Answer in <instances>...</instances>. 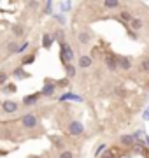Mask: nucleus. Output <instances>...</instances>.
<instances>
[{
	"label": "nucleus",
	"instance_id": "nucleus-25",
	"mask_svg": "<svg viewBox=\"0 0 149 158\" xmlns=\"http://www.w3.org/2000/svg\"><path fill=\"white\" fill-rule=\"evenodd\" d=\"M34 60H35V55H32V56L25 58V60H23V63H25V65H28V63H32V62H34Z\"/></svg>",
	"mask_w": 149,
	"mask_h": 158
},
{
	"label": "nucleus",
	"instance_id": "nucleus-30",
	"mask_svg": "<svg viewBox=\"0 0 149 158\" xmlns=\"http://www.w3.org/2000/svg\"><path fill=\"white\" fill-rule=\"evenodd\" d=\"M0 106H2V104H0Z\"/></svg>",
	"mask_w": 149,
	"mask_h": 158
},
{
	"label": "nucleus",
	"instance_id": "nucleus-11",
	"mask_svg": "<svg viewBox=\"0 0 149 158\" xmlns=\"http://www.w3.org/2000/svg\"><path fill=\"white\" fill-rule=\"evenodd\" d=\"M116 62H118V65H119L121 69H130V60H126V58H118V60H116Z\"/></svg>",
	"mask_w": 149,
	"mask_h": 158
},
{
	"label": "nucleus",
	"instance_id": "nucleus-23",
	"mask_svg": "<svg viewBox=\"0 0 149 158\" xmlns=\"http://www.w3.org/2000/svg\"><path fill=\"white\" fill-rule=\"evenodd\" d=\"M26 48H28V42H23V44H21V46H18L16 53H23V51L26 49Z\"/></svg>",
	"mask_w": 149,
	"mask_h": 158
},
{
	"label": "nucleus",
	"instance_id": "nucleus-27",
	"mask_svg": "<svg viewBox=\"0 0 149 158\" xmlns=\"http://www.w3.org/2000/svg\"><path fill=\"white\" fill-rule=\"evenodd\" d=\"M58 85H60V86H67V85H69V81H67V79H62Z\"/></svg>",
	"mask_w": 149,
	"mask_h": 158
},
{
	"label": "nucleus",
	"instance_id": "nucleus-1",
	"mask_svg": "<svg viewBox=\"0 0 149 158\" xmlns=\"http://www.w3.org/2000/svg\"><path fill=\"white\" fill-rule=\"evenodd\" d=\"M39 123V119L35 114H25L23 118H21V125H23L25 128H35Z\"/></svg>",
	"mask_w": 149,
	"mask_h": 158
},
{
	"label": "nucleus",
	"instance_id": "nucleus-24",
	"mask_svg": "<svg viewBox=\"0 0 149 158\" xmlns=\"http://www.w3.org/2000/svg\"><path fill=\"white\" fill-rule=\"evenodd\" d=\"M7 49L11 51V53H16V49H18V46H16V42H11V44L7 46Z\"/></svg>",
	"mask_w": 149,
	"mask_h": 158
},
{
	"label": "nucleus",
	"instance_id": "nucleus-14",
	"mask_svg": "<svg viewBox=\"0 0 149 158\" xmlns=\"http://www.w3.org/2000/svg\"><path fill=\"white\" fill-rule=\"evenodd\" d=\"M12 32H14V35L19 37V35L25 34V28H23V27H19V25H16V27H12Z\"/></svg>",
	"mask_w": 149,
	"mask_h": 158
},
{
	"label": "nucleus",
	"instance_id": "nucleus-8",
	"mask_svg": "<svg viewBox=\"0 0 149 158\" xmlns=\"http://www.w3.org/2000/svg\"><path fill=\"white\" fill-rule=\"evenodd\" d=\"M60 100H75V102H81L83 98H81V97H77V95H74V93H65V95L60 97Z\"/></svg>",
	"mask_w": 149,
	"mask_h": 158
},
{
	"label": "nucleus",
	"instance_id": "nucleus-20",
	"mask_svg": "<svg viewBox=\"0 0 149 158\" xmlns=\"http://www.w3.org/2000/svg\"><path fill=\"white\" fill-rule=\"evenodd\" d=\"M60 158H74V153L72 151H62L60 153Z\"/></svg>",
	"mask_w": 149,
	"mask_h": 158
},
{
	"label": "nucleus",
	"instance_id": "nucleus-22",
	"mask_svg": "<svg viewBox=\"0 0 149 158\" xmlns=\"http://www.w3.org/2000/svg\"><path fill=\"white\" fill-rule=\"evenodd\" d=\"M121 18H123L125 21H132V16H130V12H126V11L121 12Z\"/></svg>",
	"mask_w": 149,
	"mask_h": 158
},
{
	"label": "nucleus",
	"instance_id": "nucleus-3",
	"mask_svg": "<svg viewBox=\"0 0 149 158\" xmlns=\"http://www.w3.org/2000/svg\"><path fill=\"white\" fill-rule=\"evenodd\" d=\"M83 130H84V127H83L81 121H72V123L69 125V134L70 135H81Z\"/></svg>",
	"mask_w": 149,
	"mask_h": 158
},
{
	"label": "nucleus",
	"instance_id": "nucleus-16",
	"mask_svg": "<svg viewBox=\"0 0 149 158\" xmlns=\"http://www.w3.org/2000/svg\"><path fill=\"white\" fill-rule=\"evenodd\" d=\"M14 76H16V77H28V74L25 72V70H21V69H16V70H14Z\"/></svg>",
	"mask_w": 149,
	"mask_h": 158
},
{
	"label": "nucleus",
	"instance_id": "nucleus-13",
	"mask_svg": "<svg viewBox=\"0 0 149 158\" xmlns=\"http://www.w3.org/2000/svg\"><path fill=\"white\" fill-rule=\"evenodd\" d=\"M79 42H81V44H88V42H90V34L81 32V34H79Z\"/></svg>",
	"mask_w": 149,
	"mask_h": 158
},
{
	"label": "nucleus",
	"instance_id": "nucleus-5",
	"mask_svg": "<svg viewBox=\"0 0 149 158\" xmlns=\"http://www.w3.org/2000/svg\"><path fill=\"white\" fill-rule=\"evenodd\" d=\"M39 97H40V93H34V95H26L23 98V104L25 106H32V104H35V102L39 100Z\"/></svg>",
	"mask_w": 149,
	"mask_h": 158
},
{
	"label": "nucleus",
	"instance_id": "nucleus-4",
	"mask_svg": "<svg viewBox=\"0 0 149 158\" xmlns=\"http://www.w3.org/2000/svg\"><path fill=\"white\" fill-rule=\"evenodd\" d=\"M2 109L6 111V113H16L18 111V104L12 100H6L4 104H2Z\"/></svg>",
	"mask_w": 149,
	"mask_h": 158
},
{
	"label": "nucleus",
	"instance_id": "nucleus-28",
	"mask_svg": "<svg viewBox=\"0 0 149 158\" xmlns=\"http://www.w3.org/2000/svg\"><path fill=\"white\" fill-rule=\"evenodd\" d=\"M62 9H65V11H67V9H70V4H69V2H65V4H62Z\"/></svg>",
	"mask_w": 149,
	"mask_h": 158
},
{
	"label": "nucleus",
	"instance_id": "nucleus-18",
	"mask_svg": "<svg viewBox=\"0 0 149 158\" xmlns=\"http://www.w3.org/2000/svg\"><path fill=\"white\" fill-rule=\"evenodd\" d=\"M103 6L109 7V9H112V7H118V6H119V2H116V0H112V2H103Z\"/></svg>",
	"mask_w": 149,
	"mask_h": 158
},
{
	"label": "nucleus",
	"instance_id": "nucleus-19",
	"mask_svg": "<svg viewBox=\"0 0 149 158\" xmlns=\"http://www.w3.org/2000/svg\"><path fill=\"white\" fill-rule=\"evenodd\" d=\"M140 69H142V70H146V72L149 70V58H144V60H142V65H140Z\"/></svg>",
	"mask_w": 149,
	"mask_h": 158
},
{
	"label": "nucleus",
	"instance_id": "nucleus-26",
	"mask_svg": "<svg viewBox=\"0 0 149 158\" xmlns=\"http://www.w3.org/2000/svg\"><path fill=\"white\" fill-rule=\"evenodd\" d=\"M51 12V2H47L46 4V14H49Z\"/></svg>",
	"mask_w": 149,
	"mask_h": 158
},
{
	"label": "nucleus",
	"instance_id": "nucleus-29",
	"mask_svg": "<svg viewBox=\"0 0 149 158\" xmlns=\"http://www.w3.org/2000/svg\"><path fill=\"white\" fill-rule=\"evenodd\" d=\"M54 37H56V39H63V34H62V32H56V35H54Z\"/></svg>",
	"mask_w": 149,
	"mask_h": 158
},
{
	"label": "nucleus",
	"instance_id": "nucleus-7",
	"mask_svg": "<svg viewBox=\"0 0 149 158\" xmlns=\"http://www.w3.org/2000/svg\"><path fill=\"white\" fill-rule=\"evenodd\" d=\"M53 35H49V34H46L44 35V37H42V46H44V48H46V49H49V48H51L53 46Z\"/></svg>",
	"mask_w": 149,
	"mask_h": 158
},
{
	"label": "nucleus",
	"instance_id": "nucleus-21",
	"mask_svg": "<svg viewBox=\"0 0 149 158\" xmlns=\"http://www.w3.org/2000/svg\"><path fill=\"white\" fill-rule=\"evenodd\" d=\"M67 74H69V77H74L75 76V69L72 65H67Z\"/></svg>",
	"mask_w": 149,
	"mask_h": 158
},
{
	"label": "nucleus",
	"instance_id": "nucleus-12",
	"mask_svg": "<svg viewBox=\"0 0 149 158\" xmlns=\"http://www.w3.org/2000/svg\"><path fill=\"white\" fill-rule=\"evenodd\" d=\"M121 144H123V146H132L133 144V137L132 135H123L121 137Z\"/></svg>",
	"mask_w": 149,
	"mask_h": 158
},
{
	"label": "nucleus",
	"instance_id": "nucleus-15",
	"mask_svg": "<svg viewBox=\"0 0 149 158\" xmlns=\"http://www.w3.org/2000/svg\"><path fill=\"white\" fill-rule=\"evenodd\" d=\"M132 28L133 30H140L142 28V21H140V19H132Z\"/></svg>",
	"mask_w": 149,
	"mask_h": 158
},
{
	"label": "nucleus",
	"instance_id": "nucleus-2",
	"mask_svg": "<svg viewBox=\"0 0 149 158\" xmlns=\"http://www.w3.org/2000/svg\"><path fill=\"white\" fill-rule=\"evenodd\" d=\"M72 58H74V51H72V48H69L65 42H62V62L67 63V62H70Z\"/></svg>",
	"mask_w": 149,
	"mask_h": 158
},
{
	"label": "nucleus",
	"instance_id": "nucleus-10",
	"mask_svg": "<svg viewBox=\"0 0 149 158\" xmlns=\"http://www.w3.org/2000/svg\"><path fill=\"white\" fill-rule=\"evenodd\" d=\"M53 91H54V85H49V83H46V86L42 88V95H53Z\"/></svg>",
	"mask_w": 149,
	"mask_h": 158
},
{
	"label": "nucleus",
	"instance_id": "nucleus-6",
	"mask_svg": "<svg viewBox=\"0 0 149 158\" xmlns=\"http://www.w3.org/2000/svg\"><path fill=\"white\" fill-rule=\"evenodd\" d=\"M105 63H107V67H109L111 70L118 69V62H116V58L112 56V55H107V56H105Z\"/></svg>",
	"mask_w": 149,
	"mask_h": 158
},
{
	"label": "nucleus",
	"instance_id": "nucleus-9",
	"mask_svg": "<svg viewBox=\"0 0 149 158\" xmlns=\"http://www.w3.org/2000/svg\"><path fill=\"white\" fill-rule=\"evenodd\" d=\"M91 65V58L90 56H81L79 58V67L81 69H86V67H90Z\"/></svg>",
	"mask_w": 149,
	"mask_h": 158
},
{
	"label": "nucleus",
	"instance_id": "nucleus-17",
	"mask_svg": "<svg viewBox=\"0 0 149 158\" xmlns=\"http://www.w3.org/2000/svg\"><path fill=\"white\" fill-rule=\"evenodd\" d=\"M7 83V72H4V70H0V86L6 85Z\"/></svg>",
	"mask_w": 149,
	"mask_h": 158
}]
</instances>
